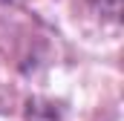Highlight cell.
Returning a JSON list of instances; mask_svg holds the SVG:
<instances>
[{
  "mask_svg": "<svg viewBox=\"0 0 124 121\" xmlns=\"http://www.w3.org/2000/svg\"><path fill=\"white\" fill-rule=\"evenodd\" d=\"M101 9H104L110 17H118V12H121V0H101Z\"/></svg>",
  "mask_w": 124,
  "mask_h": 121,
  "instance_id": "obj_1",
  "label": "cell"
}]
</instances>
